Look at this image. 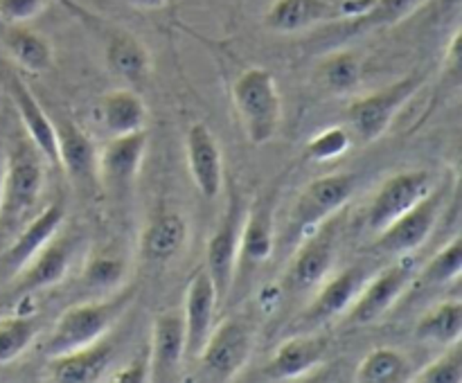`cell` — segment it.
<instances>
[{
    "mask_svg": "<svg viewBox=\"0 0 462 383\" xmlns=\"http://www.w3.org/2000/svg\"><path fill=\"white\" fill-rule=\"evenodd\" d=\"M126 275V261L120 255L113 252H95L88 257L84 266V279L88 287L102 288V287H120V282Z\"/></svg>",
    "mask_w": 462,
    "mask_h": 383,
    "instance_id": "34",
    "label": "cell"
},
{
    "mask_svg": "<svg viewBox=\"0 0 462 383\" xmlns=\"http://www.w3.org/2000/svg\"><path fill=\"white\" fill-rule=\"evenodd\" d=\"M185 160L194 185L206 198H217L224 189V156L215 133L197 122L185 135Z\"/></svg>",
    "mask_w": 462,
    "mask_h": 383,
    "instance_id": "16",
    "label": "cell"
},
{
    "mask_svg": "<svg viewBox=\"0 0 462 383\" xmlns=\"http://www.w3.org/2000/svg\"><path fill=\"white\" fill-rule=\"evenodd\" d=\"M144 153H147V133L134 131V133L113 135L102 151L97 153L99 183L106 187L122 192L129 187L140 174Z\"/></svg>",
    "mask_w": 462,
    "mask_h": 383,
    "instance_id": "15",
    "label": "cell"
},
{
    "mask_svg": "<svg viewBox=\"0 0 462 383\" xmlns=\"http://www.w3.org/2000/svg\"><path fill=\"white\" fill-rule=\"evenodd\" d=\"M5 48L14 57V61L27 72H45L54 61V50L45 36L39 32L27 30L25 25H7L3 34Z\"/></svg>",
    "mask_w": 462,
    "mask_h": 383,
    "instance_id": "28",
    "label": "cell"
},
{
    "mask_svg": "<svg viewBox=\"0 0 462 383\" xmlns=\"http://www.w3.org/2000/svg\"><path fill=\"white\" fill-rule=\"evenodd\" d=\"M113 342L106 336L90 345L48 359V378L57 383H93L106 374L113 360Z\"/></svg>",
    "mask_w": 462,
    "mask_h": 383,
    "instance_id": "20",
    "label": "cell"
},
{
    "mask_svg": "<svg viewBox=\"0 0 462 383\" xmlns=\"http://www.w3.org/2000/svg\"><path fill=\"white\" fill-rule=\"evenodd\" d=\"M185 359V323L180 311H165L153 318L149 378L174 381Z\"/></svg>",
    "mask_w": 462,
    "mask_h": 383,
    "instance_id": "18",
    "label": "cell"
},
{
    "mask_svg": "<svg viewBox=\"0 0 462 383\" xmlns=\"http://www.w3.org/2000/svg\"><path fill=\"white\" fill-rule=\"evenodd\" d=\"M329 350L325 336H293L275 350L269 363L262 368L264 381H296L323 363Z\"/></svg>",
    "mask_w": 462,
    "mask_h": 383,
    "instance_id": "19",
    "label": "cell"
},
{
    "mask_svg": "<svg viewBox=\"0 0 462 383\" xmlns=\"http://www.w3.org/2000/svg\"><path fill=\"white\" fill-rule=\"evenodd\" d=\"M350 144L352 138L350 133H347L346 126H329V129H323L316 135H311L305 151L307 156L314 158V160L325 162L334 160V158H341L343 153L350 149Z\"/></svg>",
    "mask_w": 462,
    "mask_h": 383,
    "instance_id": "36",
    "label": "cell"
},
{
    "mask_svg": "<svg viewBox=\"0 0 462 383\" xmlns=\"http://www.w3.org/2000/svg\"><path fill=\"white\" fill-rule=\"evenodd\" d=\"M275 233H273V210L269 201H257L251 210L244 214L242 234H239V266H257L266 261L273 252Z\"/></svg>",
    "mask_w": 462,
    "mask_h": 383,
    "instance_id": "24",
    "label": "cell"
},
{
    "mask_svg": "<svg viewBox=\"0 0 462 383\" xmlns=\"http://www.w3.org/2000/svg\"><path fill=\"white\" fill-rule=\"evenodd\" d=\"M411 378V365L395 347H377L368 351L356 368L355 381L359 383H400Z\"/></svg>",
    "mask_w": 462,
    "mask_h": 383,
    "instance_id": "30",
    "label": "cell"
},
{
    "mask_svg": "<svg viewBox=\"0 0 462 383\" xmlns=\"http://www.w3.org/2000/svg\"><path fill=\"white\" fill-rule=\"evenodd\" d=\"M50 0H0V21L5 25H25L45 12Z\"/></svg>",
    "mask_w": 462,
    "mask_h": 383,
    "instance_id": "37",
    "label": "cell"
},
{
    "mask_svg": "<svg viewBox=\"0 0 462 383\" xmlns=\"http://www.w3.org/2000/svg\"><path fill=\"white\" fill-rule=\"evenodd\" d=\"M43 192V158L34 144L16 140L3 165V198H0V237L16 234L30 221Z\"/></svg>",
    "mask_w": 462,
    "mask_h": 383,
    "instance_id": "1",
    "label": "cell"
},
{
    "mask_svg": "<svg viewBox=\"0 0 462 383\" xmlns=\"http://www.w3.org/2000/svg\"><path fill=\"white\" fill-rule=\"evenodd\" d=\"M149 378V359L131 360L126 368H122L116 377H111L113 383H144Z\"/></svg>",
    "mask_w": 462,
    "mask_h": 383,
    "instance_id": "39",
    "label": "cell"
},
{
    "mask_svg": "<svg viewBox=\"0 0 462 383\" xmlns=\"http://www.w3.org/2000/svg\"><path fill=\"white\" fill-rule=\"evenodd\" d=\"M365 279H368V270H365L364 264H352L343 269L341 273L334 275V278H329L328 282L323 279L314 300L307 305L302 318L310 320V323H319V320L343 314L352 305L356 293L361 291Z\"/></svg>",
    "mask_w": 462,
    "mask_h": 383,
    "instance_id": "22",
    "label": "cell"
},
{
    "mask_svg": "<svg viewBox=\"0 0 462 383\" xmlns=\"http://www.w3.org/2000/svg\"><path fill=\"white\" fill-rule=\"evenodd\" d=\"M79 248V239L72 233H57L48 243L39 248L21 270H16L14 279V293L27 296V293L41 291V288L54 287L66 278L75 252Z\"/></svg>",
    "mask_w": 462,
    "mask_h": 383,
    "instance_id": "12",
    "label": "cell"
},
{
    "mask_svg": "<svg viewBox=\"0 0 462 383\" xmlns=\"http://www.w3.org/2000/svg\"><path fill=\"white\" fill-rule=\"evenodd\" d=\"M5 86H7V93L9 97H12L14 106H16L18 117H21L23 129H25L30 142L34 144L36 151L41 153L43 160H48L50 165L59 167V149H57V131H54V122L50 120L48 113H45L43 106L39 104V99L34 97V93L27 88V84L16 75V72H7V77H5Z\"/></svg>",
    "mask_w": 462,
    "mask_h": 383,
    "instance_id": "17",
    "label": "cell"
},
{
    "mask_svg": "<svg viewBox=\"0 0 462 383\" xmlns=\"http://www.w3.org/2000/svg\"><path fill=\"white\" fill-rule=\"evenodd\" d=\"M319 81L334 95H347L361 81V59L355 52H334L319 63Z\"/></svg>",
    "mask_w": 462,
    "mask_h": 383,
    "instance_id": "31",
    "label": "cell"
},
{
    "mask_svg": "<svg viewBox=\"0 0 462 383\" xmlns=\"http://www.w3.org/2000/svg\"><path fill=\"white\" fill-rule=\"evenodd\" d=\"M255 333L242 318H228L212 327L206 345L201 347L194 360L199 363V374L206 381H233L251 359Z\"/></svg>",
    "mask_w": 462,
    "mask_h": 383,
    "instance_id": "5",
    "label": "cell"
},
{
    "mask_svg": "<svg viewBox=\"0 0 462 383\" xmlns=\"http://www.w3.org/2000/svg\"><path fill=\"white\" fill-rule=\"evenodd\" d=\"M219 297H217L215 284L206 269H199L197 275L189 279L183 302V323H185V359H197L201 347L206 345L212 327H215V314Z\"/></svg>",
    "mask_w": 462,
    "mask_h": 383,
    "instance_id": "14",
    "label": "cell"
},
{
    "mask_svg": "<svg viewBox=\"0 0 462 383\" xmlns=\"http://www.w3.org/2000/svg\"><path fill=\"white\" fill-rule=\"evenodd\" d=\"M409 381L413 383H462V347L460 341L447 345V351L431 365L420 369Z\"/></svg>",
    "mask_w": 462,
    "mask_h": 383,
    "instance_id": "35",
    "label": "cell"
},
{
    "mask_svg": "<svg viewBox=\"0 0 462 383\" xmlns=\"http://www.w3.org/2000/svg\"><path fill=\"white\" fill-rule=\"evenodd\" d=\"M379 0H343L338 14L347 18H368L373 9L377 7Z\"/></svg>",
    "mask_w": 462,
    "mask_h": 383,
    "instance_id": "40",
    "label": "cell"
},
{
    "mask_svg": "<svg viewBox=\"0 0 462 383\" xmlns=\"http://www.w3.org/2000/svg\"><path fill=\"white\" fill-rule=\"evenodd\" d=\"M462 269V237L454 234L451 242H447L436 255L424 264L420 278L429 284H447L458 279Z\"/></svg>",
    "mask_w": 462,
    "mask_h": 383,
    "instance_id": "33",
    "label": "cell"
},
{
    "mask_svg": "<svg viewBox=\"0 0 462 383\" xmlns=\"http://www.w3.org/2000/svg\"><path fill=\"white\" fill-rule=\"evenodd\" d=\"M97 117L108 133H134V131L144 129L147 106L135 90L116 88L102 95L97 104Z\"/></svg>",
    "mask_w": 462,
    "mask_h": 383,
    "instance_id": "27",
    "label": "cell"
},
{
    "mask_svg": "<svg viewBox=\"0 0 462 383\" xmlns=\"http://www.w3.org/2000/svg\"><path fill=\"white\" fill-rule=\"evenodd\" d=\"M39 336V323L30 315L0 320V365L16 360Z\"/></svg>",
    "mask_w": 462,
    "mask_h": 383,
    "instance_id": "32",
    "label": "cell"
},
{
    "mask_svg": "<svg viewBox=\"0 0 462 383\" xmlns=\"http://www.w3.org/2000/svg\"><path fill=\"white\" fill-rule=\"evenodd\" d=\"M134 3L135 7H143V9H158L167 3V0H129Z\"/></svg>",
    "mask_w": 462,
    "mask_h": 383,
    "instance_id": "41",
    "label": "cell"
},
{
    "mask_svg": "<svg viewBox=\"0 0 462 383\" xmlns=\"http://www.w3.org/2000/svg\"><path fill=\"white\" fill-rule=\"evenodd\" d=\"M422 81V75L402 77L400 81L377 90V93L352 99V104L346 111V117L356 138L364 144L382 138L388 131V126H391V122L395 120L397 113L404 108V104L413 99Z\"/></svg>",
    "mask_w": 462,
    "mask_h": 383,
    "instance_id": "6",
    "label": "cell"
},
{
    "mask_svg": "<svg viewBox=\"0 0 462 383\" xmlns=\"http://www.w3.org/2000/svg\"><path fill=\"white\" fill-rule=\"evenodd\" d=\"M355 189L356 178L352 174H329L311 180L293 205L289 230L293 234L316 230L350 201Z\"/></svg>",
    "mask_w": 462,
    "mask_h": 383,
    "instance_id": "7",
    "label": "cell"
},
{
    "mask_svg": "<svg viewBox=\"0 0 462 383\" xmlns=\"http://www.w3.org/2000/svg\"><path fill=\"white\" fill-rule=\"evenodd\" d=\"M418 279V269L411 261H397L388 269L379 270L373 279H365L361 291L347 306V320L352 324H373L409 291Z\"/></svg>",
    "mask_w": 462,
    "mask_h": 383,
    "instance_id": "10",
    "label": "cell"
},
{
    "mask_svg": "<svg viewBox=\"0 0 462 383\" xmlns=\"http://www.w3.org/2000/svg\"><path fill=\"white\" fill-rule=\"evenodd\" d=\"M462 333V302L442 300L436 306L422 314L415 324V338L418 341H433L440 345H451L460 341Z\"/></svg>",
    "mask_w": 462,
    "mask_h": 383,
    "instance_id": "29",
    "label": "cell"
},
{
    "mask_svg": "<svg viewBox=\"0 0 462 383\" xmlns=\"http://www.w3.org/2000/svg\"><path fill=\"white\" fill-rule=\"evenodd\" d=\"M0 198H3V165H0Z\"/></svg>",
    "mask_w": 462,
    "mask_h": 383,
    "instance_id": "42",
    "label": "cell"
},
{
    "mask_svg": "<svg viewBox=\"0 0 462 383\" xmlns=\"http://www.w3.org/2000/svg\"><path fill=\"white\" fill-rule=\"evenodd\" d=\"M244 214H246V207L242 205L239 194L233 192L228 207H226L224 216H221L219 225H217L215 234L206 248V266L203 269L208 270L212 284H215L219 302L228 297L235 273H237L239 234H242Z\"/></svg>",
    "mask_w": 462,
    "mask_h": 383,
    "instance_id": "8",
    "label": "cell"
},
{
    "mask_svg": "<svg viewBox=\"0 0 462 383\" xmlns=\"http://www.w3.org/2000/svg\"><path fill=\"white\" fill-rule=\"evenodd\" d=\"M106 66L129 84H143L152 72V57L143 41L126 30H116L106 41Z\"/></svg>",
    "mask_w": 462,
    "mask_h": 383,
    "instance_id": "25",
    "label": "cell"
},
{
    "mask_svg": "<svg viewBox=\"0 0 462 383\" xmlns=\"http://www.w3.org/2000/svg\"><path fill=\"white\" fill-rule=\"evenodd\" d=\"M431 171L427 169H409L393 174L391 178L383 180L382 187L374 194L373 203L365 214V225L374 234L382 233L386 225H391L397 216L409 212L415 203L422 201L429 189L436 185Z\"/></svg>",
    "mask_w": 462,
    "mask_h": 383,
    "instance_id": "9",
    "label": "cell"
},
{
    "mask_svg": "<svg viewBox=\"0 0 462 383\" xmlns=\"http://www.w3.org/2000/svg\"><path fill=\"white\" fill-rule=\"evenodd\" d=\"M337 257V237L329 230L328 221L316 228L311 237L305 239L300 248L293 252L287 270L282 275V291L291 296H302V293L316 291L325 278Z\"/></svg>",
    "mask_w": 462,
    "mask_h": 383,
    "instance_id": "11",
    "label": "cell"
},
{
    "mask_svg": "<svg viewBox=\"0 0 462 383\" xmlns=\"http://www.w3.org/2000/svg\"><path fill=\"white\" fill-rule=\"evenodd\" d=\"M451 192H454V183L447 176L438 178L422 201L415 203L409 212L397 216L391 225L377 233L374 246L383 252H393V255H409V252L418 251L436 230Z\"/></svg>",
    "mask_w": 462,
    "mask_h": 383,
    "instance_id": "4",
    "label": "cell"
},
{
    "mask_svg": "<svg viewBox=\"0 0 462 383\" xmlns=\"http://www.w3.org/2000/svg\"><path fill=\"white\" fill-rule=\"evenodd\" d=\"M63 205L61 203H50L45 210H41L39 214L32 216L16 234H14V242L9 243L7 251L0 255V264L7 270H21L25 266V261L39 251L43 243H48L54 234L59 233L63 223Z\"/></svg>",
    "mask_w": 462,
    "mask_h": 383,
    "instance_id": "21",
    "label": "cell"
},
{
    "mask_svg": "<svg viewBox=\"0 0 462 383\" xmlns=\"http://www.w3.org/2000/svg\"><path fill=\"white\" fill-rule=\"evenodd\" d=\"M134 288H122L117 296L99 302H81L59 315L45 342V356H57L77 347L90 345L111 332L113 324L125 315L134 302Z\"/></svg>",
    "mask_w": 462,
    "mask_h": 383,
    "instance_id": "2",
    "label": "cell"
},
{
    "mask_svg": "<svg viewBox=\"0 0 462 383\" xmlns=\"http://www.w3.org/2000/svg\"><path fill=\"white\" fill-rule=\"evenodd\" d=\"M188 242V221L176 210L153 216L140 237V255L152 264H162L179 255Z\"/></svg>",
    "mask_w": 462,
    "mask_h": 383,
    "instance_id": "23",
    "label": "cell"
},
{
    "mask_svg": "<svg viewBox=\"0 0 462 383\" xmlns=\"http://www.w3.org/2000/svg\"><path fill=\"white\" fill-rule=\"evenodd\" d=\"M337 16V7L328 0H273L264 16V25L280 34L307 30Z\"/></svg>",
    "mask_w": 462,
    "mask_h": 383,
    "instance_id": "26",
    "label": "cell"
},
{
    "mask_svg": "<svg viewBox=\"0 0 462 383\" xmlns=\"http://www.w3.org/2000/svg\"><path fill=\"white\" fill-rule=\"evenodd\" d=\"M418 3L420 0H379L377 7L373 9L368 18L374 23H393L397 18L406 16Z\"/></svg>",
    "mask_w": 462,
    "mask_h": 383,
    "instance_id": "38",
    "label": "cell"
},
{
    "mask_svg": "<svg viewBox=\"0 0 462 383\" xmlns=\"http://www.w3.org/2000/svg\"><path fill=\"white\" fill-rule=\"evenodd\" d=\"M57 131V149H59V167L68 174V178L79 189L97 187L99 169H97V147L90 140L81 126H77L70 117L52 120Z\"/></svg>",
    "mask_w": 462,
    "mask_h": 383,
    "instance_id": "13",
    "label": "cell"
},
{
    "mask_svg": "<svg viewBox=\"0 0 462 383\" xmlns=\"http://www.w3.org/2000/svg\"><path fill=\"white\" fill-rule=\"evenodd\" d=\"M233 104L244 133L253 144H266L282 122V97L273 75L264 68H248L235 79Z\"/></svg>",
    "mask_w": 462,
    "mask_h": 383,
    "instance_id": "3",
    "label": "cell"
}]
</instances>
